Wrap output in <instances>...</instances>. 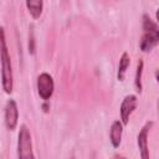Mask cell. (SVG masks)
I'll use <instances>...</instances> for the list:
<instances>
[{"label":"cell","instance_id":"5b68a950","mask_svg":"<svg viewBox=\"0 0 159 159\" xmlns=\"http://www.w3.org/2000/svg\"><path fill=\"white\" fill-rule=\"evenodd\" d=\"M19 119V109L17 104L14 99H9L5 106V124L9 130H14L17 125Z\"/></svg>","mask_w":159,"mask_h":159},{"label":"cell","instance_id":"277c9868","mask_svg":"<svg viewBox=\"0 0 159 159\" xmlns=\"http://www.w3.org/2000/svg\"><path fill=\"white\" fill-rule=\"evenodd\" d=\"M55 89V83H53V78L52 76H50L48 73L43 72L37 77V92L39 96L43 99L47 101L51 98L52 93Z\"/></svg>","mask_w":159,"mask_h":159},{"label":"cell","instance_id":"9c48e42d","mask_svg":"<svg viewBox=\"0 0 159 159\" xmlns=\"http://www.w3.org/2000/svg\"><path fill=\"white\" fill-rule=\"evenodd\" d=\"M26 7L34 19H39L43 10V0H26Z\"/></svg>","mask_w":159,"mask_h":159},{"label":"cell","instance_id":"8fae6325","mask_svg":"<svg viewBox=\"0 0 159 159\" xmlns=\"http://www.w3.org/2000/svg\"><path fill=\"white\" fill-rule=\"evenodd\" d=\"M142 73H143V61H138L137 66V72H135V78H134V84L138 92H142Z\"/></svg>","mask_w":159,"mask_h":159},{"label":"cell","instance_id":"7a4b0ae2","mask_svg":"<svg viewBox=\"0 0 159 159\" xmlns=\"http://www.w3.org/2000/svg\"><path fill=\"white\" fill-rule=\"evenodd\" d=\"M159 42V30L157 24L148 16H143V36L140 41V50L143 52L152 51Z\"/></svg>","mask_w":159,"mask_h":159},{"label":"cell","instance_id":"3957f363","mask_svg":"<svg viewBox=\"0 0 159 159\" xmlns=\"http://www.w3.org/2000/svg\"><path fill=\"white\" fill-rule=\"evenodd\" d=\"M17 157L20 159H32L34 152H32V142H31V134L26 125L20 127L19 132V140H17Z\"/></svg>","mask_w":159,"mask_h":159},{"label":"cell","instance_id":"ba28073f","mask_svg":"<svg viewBox=\"0 0 159 159\" xmlns=\"http://www.w3.org/2000/svg\"><path fill=\"white\" fill-rule=\"evenodd\" d=\"M122 134H123V124L119 120H114L112 123L111 127V132H109V138H111V143L114 148H118L120 142H122Z\"/></svg>","mask_w":159,"mask_h":159},{"label":"cell","instance_id":"52a82bcc","mask_svg":"<svg viewBox=\"0 0 159 159\" xmlns=\"http://www.w3.org/2000/svg\"><path fill=\"white\" fill-rule=\"evenodd\" d=\"M152 124H153L152 122L145 123V125L142 128V130L139 132L138 138H137V143H138V148H139V152H140V157L143 159H148L149 158V152H148V132H149Z\"/></svg>","mask_w":159,"mask_h":159},{"label":"cell","instance_id":"6da1fadb","mask_svg":"<svg viewBox=\"0 0 159 159\" xmlns=\"http://www.w3.org/2000/svg\"><path fill=\"white\" fill-rule=\"evenodd\" d=\"M0 61H1L2 88L6 93H11L12 92V68H11L10 55H9L7 45H6L5 31H4V27L1 26H0Z\"/></svg>","mask_w":159,"mask_h":159},{"label":"cell","instance_id":"8992f818","mask_svg":"<svg viewBox=\"0 0 159 159\" xmlns=\"http://www.w3.org/2000/svg\"><path fill=\"white\" fill-rule=\"evenodd\" d=\"M137 107V97L134 94H129L125 96L122 104H120V119H122V124L127 125L129 122V117L130 114L134 112Z\"/></svg>","mask_w":159,"mask_h":159},{"label":"cell","instance_id":"30bf717a","mask_svg":"<svg viewBox=\"0 0 159 159\" xmlns=\"http://www.w3.org/2000/svg\"><path fill=\"white\" fill-rule=\"evenodd\" d=\"M129 63H130V58H129V55L127 52H123L122 53V57L119 60V66H118V80L119 81H123L124 80V76H125V72H127V68L129 67Z\"/></svg>","mask_w":159,"mask_h":159}]
</instances>
